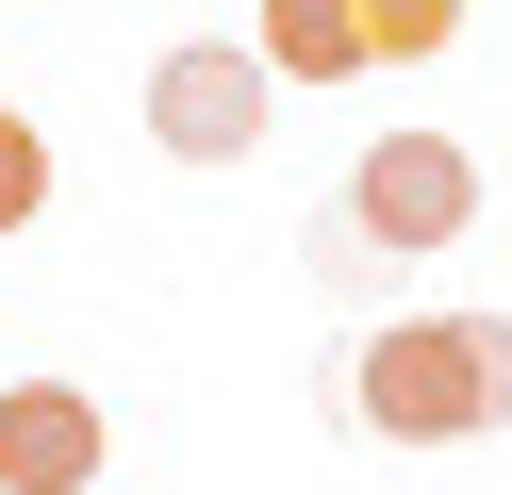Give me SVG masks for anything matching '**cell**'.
<instances>
[{"mask_svg":"<svg viewBox=\"0 0 512 495\" xmlns=\"http://www.w3.org/2000/svg\"><path fill=\"white\" fill-rule=\"evenodd\" d=\"M347 429L380 446H479L512 429V314H397L347 347Z\"/></svg>","mask_w":512,"mask_h":495,"instance_id":"6da1fadb","label":"cell"},{"mask_svg":"<svg viewBox=\"0 0 512 495\" xmlns=\"http://www.w3.org/2000/svg\"><path fill=\"white\" fill-rule=\"evenodd\" d=\"M463 215H479V165L446 149V132H380V149L347 165V198L298 231V248H314V281H331V297H380L413 248H463Z\"/></svg>","mask_w":512,"mask_h":495,"instance_id":"7a4b0ae2","label":"cell"},{"mask_svg":"<svg viewBox=\"0 0 512 495\" xmlns=\"http://www.w3.org/2000/svg\"><path fill=\"white\" fill-rule=\"evenodd\" d=\"M265 50H166V66H149V132H166V149L182 165H248V149H265Z\"/></svg>","mask_w":512,"mask_h":495,"instance_id":"3957f363","label":"cell"},{"mask_svg":"<svg viewBox=\"0 0 512 495\" xmlns=\"http://www.w3.org/2000/svg\"><path fill=\"white\" fill-rule=\"evenodd\" d=\"M100 479V396L83 380H17L0 396V495H83Z\"/></svg>","mask_w":512,"mask_h":495,"instance_id":"277c9868","label":"cell"},{"mask_svg":"<svg viewBox=\"0 0 512 495\" xmlns=\"http://www.w3.org/2000/svg\"><path fill=\"white\" fill-rule=\"evenodd\" d=\"M248 50H265V83H364V17L347 0H265Z\"/></svg>","mask_w":512,"mask_h":495,"instance_id":"5b68a950","label":"cell"},{"mask_svg":"<svg viewBox=\"0 0 512 495\" xmlns=\"http://www.w3.org/2000/svg\"><path fill=\"white\" fill-rule=\"evenodd\" d=\"M347 17H364V66H430L463 33V0H347Z\"/></svg>","mask_w":512,"mask_h":495,"instance_id":"8992f818","label":"cell"},{"mask_svg":"<svg viewBox=\"0 0 512 495\" xmlns=\"http://www.w3.org/2000/svg\"><path fill=\"white\" fill-rule=\"evenodd\" d=\"M50 215V149L17 132V99H0V231H34Z\"/></svg>","mask_w":512,"mask_h":495,"instance_id":"52a82bcc","label":"cell"}]
</instances>
